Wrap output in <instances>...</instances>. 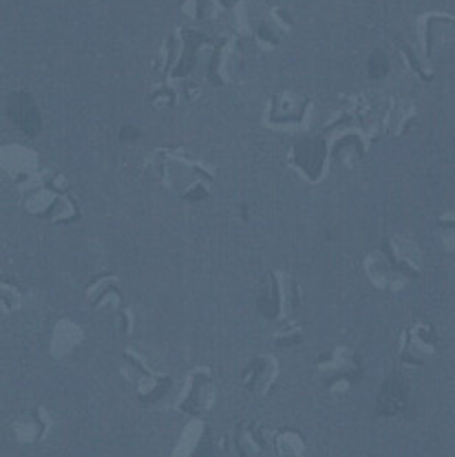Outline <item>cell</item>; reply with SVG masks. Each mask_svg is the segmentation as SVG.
Wrapping results in <instances>:
<instances>
[{"mask_svg": "<svg viewBox=\"0 0 455 457\" xmlns=\"http://www.w3.org/2000/svg\"><path fill=\"white\" fill-rule=\"evenodd\" d=\"M122 139H133V137H137V131L135 128H131V126H126V128H122Z\"/></svg>", "mask_w": 455, "mask_h": 457, "instance_id": "8992f818", "label": "cell"}, {"mask_svg": "<svg viewBox=\"0 0 455 457\" xmlns=\"http://www.w3.org/2000/svg\"><path fill=\"white\" fill-rule=\"evenodd\" d=\"M7 111L9 117L14 120V124L20 128L22 133L29 135V137H36L42 128V120H40V113L33 104L31 96L25 91H14L7 100Z\"/></svg>", "mask_w": 455, "mask_h": 457, "instance_id": "6da1fadb", "label": "cell"}, {"mask_svg": "<svg viewBox=\"0 0 455 457\" xmlns=\"http://www.w3.org/2000/svg\"><path fill=\"white\" fill-rule=\"evenodd\" d=\"M323 159V144L321 142H303L296 148V163L307 170L310 177H316L321 170Z\"/></svg>", "mask_w": 455, "mask_h": 457, "instance_id": "3957f363", "label": "cell"}, {"mask_svg": "<svg viewBox=\"0 0 455 457\" xmlns=\"http://www.w3.org/2000/svg\"><path fill=\"white\" fill-rule=\"evenodd\" d=\"M387 71H389L387 55H384L382 51H376L369 57V75L371 78H382V75H387Z\"/></svg>", "mask_w": 455, "mask_h": 457, "instance_id": "277c9868", "label": "cell"}, {"mask_svg": "<svg viewBox=\"0 0 455 457\" xmlns=\"http://www.w3.org/2000/svg\"><path fill=\"white\" fill-rule=\"evenodd\" d=\"M259 310H261L263 316H267V319H274V316L278 314V303H276V292L274 289H272L270 296H265V292H263V296L259 298Z\"/></svg>", "mask_w": 455, "mask_h": 457, "instance_id": "5b68a950", "label": "cell"}, {"mask_svg": "<svg viewBox=\"0 0 455 457\" xmlns=\"http://www.w3.org/2000/svg\"><path fill=\"white\" fill-rule=\"evenodd\" d=\"M407 395H409V384L402 376H391L384 380L378 393V413L380 415H398L407 406Z\"/></svg>", "mask_w": 455, "mask_h": 457, "instance_id": "7a4b0ae2", "label": "cell"}]
</instances>
